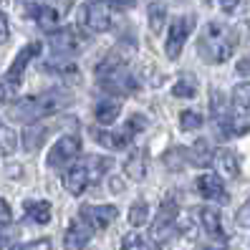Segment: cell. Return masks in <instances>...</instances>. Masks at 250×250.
<instances>
[{"instance_id":"cell-1","label":"cell","mask_w":250,"mask_h":250,"mask_svg":"<svg viewBox=\"0 0 250 250\" xmlns=\"http://www.w3.org/2000/svg\"><path fill=\"white\" fill-rule=\"evenodd\" d=\"M71 94L66 89H48L43 94H36V96H28L23 101H16V104L10 106V119L16 122H23V124H33L43 116H51L56 111H61L71 104Z\"/></svg>"},{"instance_id":"cell-2","label":"cell","mask_w":250,"mask_h":250,"mask_svg":"<svg viewBox=\"0 0 250 250\" xmlns=\"http://www.w3.org/2000/svg\"><path fill=\"white\" fill-rule=\"evenodd\" d=\"M111 167V159L109 157H99V154H89L83 157L79 165H68L63 172V187L73 197L83 195L94 182H99L104 177V172Z\"/></svg>"},{"instance_id":"cell-3","label":"cell","mask_w":250,"mask_h":250,"mask_svg":"<svg viewBox=\"0 0 250 250\" xmlns=\"http://www.w3.org/2000/svg\"><path fill=\"white\" fill-rule=\"evenodd\" d=\"M197 51L205 61L210 63H225L228 58L235 51V33L232 28L225 23H217L210 21L205 25V31L200 33V43H197Z\"/></svg>"},{"instance_id":"cell-4","label":"cell","mask_w":250,"mask_h":250,"mask_svg":"<svg viewBox=\"0 0 250 250\" xmlns=\"http://www.w3.org/2000/svg\"><path fill=\"white\" fill-rule=\"evenodd\" d=\"M96 79H99V86L109 94H131L137 89V81L129 76V71L124 68V61H119V58H104L101 61V66L96 68Z\"/></svg>"},{"instance_id":"cell-5","label":"cell","mask_w":250,"mask_h":250,"mask_svg":"<svg viewBox=\"0 0 250 250\" xmlns=\"http://www.w3.org/2000/svg\"><path fill=\"white\" fill-rule=\"evenodd\" d=\"M41 48H43V43H28V46L16 56V61L8 68V73L0 76V101H13L18 96V89L23 83V73H25L28 63L41 53Z\"/></svg>"},{"instance_id":"cell-6","label":"cell","mask_w":250,"mask_h":250,"mask_svg":"<svg viewBox=\"0 0 250 250\" xmlns=\"http://www.w3.org/2000/svg\"><path fill=\"white\" fill-rule=\"evenodd\" d=\"M174 232H177V205H174V200H167L162 202L159 215L152 223V240L157 245H165L174 238Z\"/></svg>"},{"instance_id":"cell-7","label":"cell","mask_w":250,"mask_h":250,"mask_svg":"<svg viewBox=\"0 0 250 250\" xmlns=\"http://www.w3.org/2000/svg\"><path fill=\"white\" fill-rule=\"evenodd\" d=\"M232 109L230 116V131L232 134H245L250 129V83H238L232 89Z\"/></svg>"},{"instance_id":"cell-8","label":"cell","mask_w":250,"mask_h":250,"mask_svg":"<svg viewBox=\"0 0 250 250\" xmlns=\"http://www.w3.org/2000/svg\"><path fill=\"white\" fill-rule=\"evenodd\" d=\"M81 154V139L76 134H68V137H61L46 157V165L51 169H66L68 165H73V159Z\"/></svg>"},{"instance_id":"cell-9","label":"cell","mask_w":250,"mask_h":250,"mask_svg":"<svg viewBox=\"0 0 250 250\" xmlns=\"http://www.w3.org/2000/svg\"><path fill=\"white\" fill-rule=\"evenodd\" d=\"M195 28V16H180L169 23V31H167V41H165V53L167 58H177L185 48V41L189 38Z\"/></svg>"},{"instance_id":"cell-10","label":"cell","mask_w":250,"mask_h":250,"mask_svg":"<svg viewBox=\"0 0 250 250\" xmlns=\"http://www.w3.org/2000/svg\"><path fill=\"white\" fill-rule=\"evenodd\" d=\"M81 23L89 28V31L94 33H104L111 28V16H109V8L104 3H99V0H94V3H86L83 10H81Z\"/></svg>"},{"instance_id":"cell-11","label":"cell","mask_w":250,"mask_h":250,"mask_svg":"<svg viewBox=\"0 0 250 250\" xmlns=\"http://www.w3.org/2000/svg\"><path fill=\"white\" fill-rule=\"evenodd\" d=\"M51 46L56 53H63V56H73L86 48V38L81 36V31L76 28H63V31H56L51 36Z\"/></svg>"},{"instance_id":"cell-12","label":"cell","mask_w":250,"mask_h":250,"mask_svg":"<svg viewBox=\"0 0 250 250\" xmlns=\"http://www.w3.org/2000/svg\"><path fill=\"white\" fill-rule=\"evenodd\" d=\"M79 217H83L94 230H104L119 217V210L114 205H86L79 210Z\"/></svg>"},{"instance_id":"cell-13","label":"cell","mask_w":250,"mask_h":250,"mask_svg":"<svg viewBox=\"0 0 250 250\" xmlns=\"http://www.w3.org/2000/svg\"><path fill=\"white\" fill-rule=\"evenodd\" d=\"M94 232L96 230L86 223L83 217H76V220H71V225H68V230L63 235V243L71 250H83L86 245H89V240L94 238Z\"/></svg>"},{"instance_id":"cell-14","label":"cell","mask_w":250,"mask_h":250,"mask_svg":"<svg viewBox=\"0 0 250 250\" xmlns=\"http://www.w3.org/2000/svg\"><path fill=\"white\" fill-rule=\"evenodd\" d=\"M197 192L205 197V200H212V202H228V192H225V185H223V177L220 174H212V172H205L197 177Z\"/></svg>"},{"instance_id":"cell-15","label":"cell","mask_w":250,"mask_h":250,"mask_svg":"<svg viewBox=\"0 0 250 250\" xmlns=\"http://www.w3.org/2000/svg\"><path fill=\"white\" fill-rule=\"evenodd\" d=\"M28 16H31L41 28H46V31H58V21H61V13H58L56 8L46 5V3H36L28 8Z\"/></svg>"},{"instance_id":"cell-16","label":"cell","mask_w":250,"mask_h":250,"mask_svg":"<svg viewBox=\"0 0 250 250\" xmlns=\"http://www.w3.org/2000/svg\"><path fill=\"white\" fill-rule=\"evenodd\" d=\"M23 212L36 225L51 223V202H46V200H28V202H23Z\"/></svg>"},{"instance_id":"cell-17","label":"cell","mask_w":250,"mask_h":250,"mask_svg":"<svg viewBox=\"0 0 250 250\" xmlns=\"http://www.w3.org/2000/svg\"><path fill=\"white\" fill-rule=\"evenodd\" d=\"M124 174L129 180H134V182H142L144 180V174H146V152L144 149H134L126 162H124Z\"/></svg>"},{"instance_id":"cell-18","label":"cell","mask_w":250,"mask_h":250,"mask_svg":"<svg viewBox=\"0 0 250 250\" xmlns=\"http://www.w3.org/2000/svg\"><path fill=\"white\" fill-rule=\"evenodd\" d=\"M91 134H94V139L99 144L109 146V149H124V146H129V142L134 139L126 129L124 131H101V129H94Z\"/></svg>"},{"instance_id":"cell-19","label":"cell","mask_w":250,"mask_h":250,"mask_svg":"<svg viewBox=\"0 0 250 250\" xmlns=\"http://www.w3.org/2000/svg\"><path fill=\"white\" fill-rule=\"evenodd\" d=\"M187 157H189V165L192 167H208V165H212V157H215L212 144L208 139H197L192 146H189Z\"/></svg>"},{"instance_id":"cell-20","label":"cell","mask_w":250,"mask_h":250,"mask_svg":"<svg viewBox=\"0 0 250 250\" xmlns=\"http://www.w3.org/2000/svg\"><path fill=\"white\" fill-rule=\"evenodd\" d=\"M212 159H215V167H217V172L223 174V177L232 180V177H238V174H240L238 157H235L230 149H220V152H215Z\"/></svg>"},{"instance_id":"cell-21","label":"cell","mask_w":250,"mask_h":250,"mask_svg":"<svg viewBox=\"0 0 250 250\" xmlns=\"http://www.w3.org/2000/svg\"><path fill=\"white\" fill-rule=\"evenodd\" d=\"M119 114H122V104H119V101H114V99L99 101L96 109H94V116H96V122H99L101 126L114 124L116 119H119Z\"/></svg>"},{"instance_id":"cell-22","label":"cell","mask_w":250,"mask_h":250,"mask_svg":"<svg viewBox=\"0 0 250 250\" xmlns=\"http://www.w3.org/2000/svg\"><path fill=\"white\" fill-rule=\"evenodd\" d=\"M200 223H202L205 232L212 235V238H217V240H223V238H225L223 223H220V212H217V210H212V208H202V210H200Z\"/></svg>"},{"instance_id":"cell-23","label":"cell","mask_w":250,"mask_h":250,"mask_svg":"<svg viewBox=\"0 0 250 250\" xmlns=\"http://www.w3.org/2000/svg\"><path fill=\"white\" fill-rule=\"evenodd\" d=\"M48 134V129L46 126H41V124H28L25 131H23V146L28 152H36L38 146L43 144V139H46Z\"/></svg>"},{"instance_id":"cell-24","label":"cell","mask_w":250,"mask_h":250,"mask_svg":"<svg viewBox=\"0 0 250 250\" xmlns=\"http://www.w3.org/2000/svg\"><path fill=\"white\" fill-rule=\"evenodd\" d=\"M129 223L134 225V228H142V225H146V220H149V205H146L144 200H137L134 205L129 208Z\"/></svg>"},{"instance_id":"cell-25","label":"cell","mask_w":250,"mask_h":250,"mask_svg":"<svg viewBox=\"0 0 250 250\" xmlns=\"http://www.w3.org/2000/svg\"><path fill=\"white\" fill-rule=\"evenodd\" d=\"M146 13H149V28H152V33H159L162 28H165V21H167V8L162 5V3H152Z\"/></svg>"},{"instance_id":"cell-26","label":"cell","mask_w":250,"mask_h":250,"mask_svg":"<svg viewBox=\"0 0 250 250\" xmlns=\"http://www.w3.org/2000/svg\"><path fill=\"white\" fill-rule=\"evenodd\" d=\"M16 149H18V137H16V131L0 124V154L8 157V154H13Z\"/></svg>"},{"instance_id":"cell-27","label":"cell","mask_w":250,"mask_h":250,"mask_svg":"<svg viewBox=\"0 0 250 250\" xmlns=\"http://www.w3.org/2000/svg\"><path fill=\"white\" fill-rule=\"evenodd\" d=\"M180 126H182L185 131H195V129L202 126V116H200L197 111H182V114H180Z\"/></svg>"},{"instance_id":"cell-28","label":"cell","mask_w":250,"mask_h":250,"mask_svg":"<svg viewBox=\"0 0 250 250\" xmlns=\"http://www.w3.org/2000/svg\"><path fill=\"white\" fill-rule=\"evenodd\" d=\"M122 250H149V243H146L139 232H129L122 240Z\"/></svg>"},{"instance_id":"cell-29","label":"cell","mask_w":250,"mask_h":250,"mask_svg":"<svg viewBox=\"0 0 250 250\" xmlns=\"http://www.w3.org/2000/svg\"><path fill=\"white\" fill-rule=\"evenodd\" d=\"M172 94L180 96V99H192L197 94V89H195V83L189 81V79H182V81H177V83L172 86Z\"/></svg>"},{"instance_id":"cell-30","label":"cell","mask_w":250,"mask_h":250,"mask_svg":"<svg viewBox=\"0 0 250 250\" xmlns=\"http://www.w3.org/2000/svg\"><path fill=\"white\" fill-rule=\"evenodd\" d=\"M13 238H16V228L10 223H0V250L8 248L13 243Z\"/></svg>"},{"instance_id":"cell-31","label":"cell","mask_w":250,"mask_h":250,"mask_svg":"<svg viewBox=\"0 0 250 250\" xmlns=\"http://www.w3.org/2000/svg\"><path fill=\"white\" fill-rule=\"evenodd\" d=\"M144 126H146V119H144L142 114H134V116H131V119L126 122V126H124V129L129 131L131 137H134V134H139V131H142Z\"/></svg>"},{"instance_id":"cell-32","label":"cell","mask_w":250,"mask_h":250,"mask_svg":"<svg viewBox=\"0 0 250 250\" xmlns=\"http://www.w3.org/2000/svg\"><path fill=\"white\" fill-rule=\"evenodd\" d=\"M16 250H53V245H51V240H48V238H41V240H33V243L18 245Z\"/></svg>"},{"instance_id":"cell-33","label":"cell","mask_w":250,"mask_h":250,"mask_svg":"<svg viewBox=\"0 0 250 250\" xmlns=\"http://www.w3.org/2000/svg\"><path fill=\"white\" fill-rule=\"evenodd\" d=\"M235 223H238L240 228H250V200L238 210V215H235Z\"/></svg>"},{"instance_id":"cell-34","label":"cell","mask_w":250,"mask_h":250,"mask_svg":"<svg viewBox=\"0 0 250 250\" xmlns=\"http://www.w3.org/2000/svg\"><path fill=\"white\" fill-rule=\"evenodd\" d=\"M99 3H104L106 8H116V10H129V8H134V0H99Z\"/></svg>"},{"instance_id":"cell-35","label":"cell","mask_w":250,"mask_h":250,"mask_svg":"<svg viewBox=\"0 0 250 250\" xmlns=\"http://www.w3.org/2000/svg\"><path fill=\"white\" fill-rule=\"evenodd\" d=\"M10 38V25H8V16L0 10V43H8Z\"/></svg>"},{"instance_id":"cell-36","label":"cell","mask_w":250,"mask_h":250,"mask_svg":"<svg viewBox=\"0 0 250 250\" xmlns=\"http://www.w3.org/2000/svg\"><path fill=\"white\" fill-rule=\"evenodd\" d=\"M43 3L51 5V8H56L58 13H68V8H71L73 0H43Z\"/></svg>"},{"instance_id":"cell-37","label":"cell","mask_w":250,"mask_h":250,"mask_svg":"<svg viewBox=\"0 0 250 250\" xmlns=\"http://www.w3.org/2000/svg\"><path fill=\"white\" fill-rule=\"evenodd\" d=\"M10 217H13V212H10V205L0 197V223H10Z\"/></svg>"},{"instance_id":"cell-38","label":"cell","mask_w":250,"mask_h":250,"mask_svg":"<svg viewBox=\"0 0 250 250\" xmlns=\"http://www.w3.org/2000/svg\"><path fill=\"white\" fill-rule=\"evenodd\" d=\"M217 3H220V8H223V10H235V8H238V3H240V0H217Z\"/></svg>"},{"instance_id":"cell-39","label":"cell","mask_w":250,"mask_h":250,"mask_svg":"<svg viewBox=\"0 0 250 250\" xmlns=\"http://www.w3.org/2000/svg\"><path fill=\"white\" fill-rule=\"evenodd\" d=\"M238 73H243V76H250V58H243V61L238 63Z\"/></svg>"},{"instance_id":"cell-40","label":"cell","mask_w":250,"mask_h":250,"mask_svg":"<svg viewBox=\"0 0 250 250\" xmlns=\"http://www.w3.org/2000/svg\"><path fill=\"white\" fill-rule=\"evenodd\" d=\"M202 250H225V245H208V248H202Z\"/></svg>"}]
</instances>
